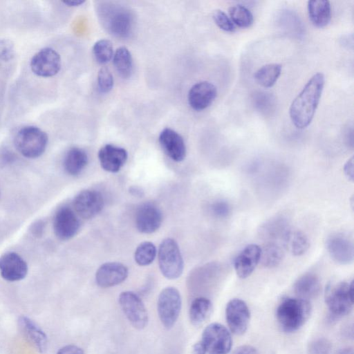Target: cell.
Here are the masks:
<instances>
[{
	"label": "cell",
	"instance_id": "b9f144b4",
	"mask_svg": "<svg viewBox=\"0 0 354 354\" xmlns=\"http://www.w3.org/2000/svg\"><path fill=\"white\" fill-rule=\"evenodd\" d=\"M344 173L347 178L351 181L353 180V157L347 160L344 167Z\"/></svg>",
	"mask_w": 354,
	"mask_h": 354
},
{
	"label": "cell",
	"instance_id": "6da1fadb",
	"mask_svg": "<svg viewBox=\"0 0 354 354\" xmlns=\"http://www.w3.org/2000/svg\"><path fill=\"white\" fill-rule=\"evenodd\" d=\"M324 82L323 73L315 74L292 101L289 114L297 128L304 129L310 124L319 104Z\"/></svg>",
	"mask_w": 354,
	"mask_h": 354
},
{
	"label": "cell",
	"instance_id": "7c38bea8",
	"mask_svg": "<svg viewBox=\"0 0 354 354\" xmlns=\"http://www.w3.org/2000/svg\"><path fill=\"white\" fill-rule=\"evenodd\" d=\"M80 226L77 214L70 207L63 206L55 212L53 218V230L59 239H71L77 233Z\"/></svg>",
	"mask_w": 354,
	"mask_h": 354
},
{
	"label": "cell",
	"instance_id": "e0dca14e",
	"mask_svg": "<svg viewBox=\"0 0 354 354\" xmlns=\"http://www.w3.org/2000/svg\"><path fill=\"white\" fill-rule=\"evenodd\" d=\"M128 268L118 262L101 265L95 273V281L101 288H109L122 283L128 277Z\"/></svg>",
	"mask_w": 354,
	"mask_h": 354
},
{
	"label": "cell",
	"instance_id": "7402d4cb",
	"mask_svg": "<svg viewBox=\"0 0 354 354\" xmlns=\"http://www.w3.org/2000/svg\"><path fill=\"white\" fill-rule=\"evenodd\" d=\"M18 327L26 340L39 353L46 352L48 339L45 333L30 318L21 315L18 319Z\"/></svg>",
	"mask_w": 354,
	"mask_h": 354
},
{
	"label": "cell",
	"instance_id": "9c48e42d",
	"mask_svg": "<svg viewBox=\"0 0 354 354\" xmlns=\"http://www.w3.org/2000/svg\"><path fill=\"white\" fill-rule=\"evenodd\" d=\"M102 11V19L109 31L120 37L129 35L132 30L133 16L125 8L108 6Z\"/></svg>",
	"mask_w": 354,
	"mask_h": 354
},
{
	"label": "cell",
	"instance_id": "836d02e7",
	"mask_svg": "<svg viewBox=\"0 0 354 354\" xmlns=\"http://www.w3.org/2000/svg\"><path fill=\"white\" fill-rule=\"evenodd\" d=\"M332 345L330 342L324 337H318L312 340L308 346V354H330Z\"/></svg>",
	"mask_w": 354,
	"mask_h": 354
},
{
	"label": "cell",
	"instance_id": "2e32d148",
	"mask_svg": "<svg viewBox=\"0 0 354 354\" xmlns=\"http://www.w3.org/2000/svg\"><path fill=\"white\" fill-rule=\"evenodd\" d=\"M326 248L330 257L338 263L348 264L353 260V241L343 234L330 236L326 241Z\"/></svg>",
	"mask_w": 354,
	"mask_h": 354
},
{
	"label": "cell",
	"instance_id": "9a60e30c",
	"mask_svg": "<svg viewBox=\"0 0 354 354\" xmlns=\"http://www.w3.org/2000/svg\"><path fill=\"white\" fill-rule=\"evenodd\" d=\"M162 216L158 207L152 203L142 204L136 214V225L139 232L151 234L161 225Z\"/></svg>",
	"mask_w": 354,
	"mask_h": 354
},
{
	"label": "cell",
	"instance_id": "8fae6325",
	"mask_svg": "<svg viewBox=\"0 0 354 354\" xmlns=\"http://www.w3.org/2000/svg\"><path fill=\"white\" fill-rule=\"evenodd\" d=\"M30 68L36 75L50 77L58 73L61 68V57L51 48H44L36 53L30 60Z\"/></svg>",
	"mask_w": 354,
	"mask_h": 354
},
{
	"label": "cell",
	"instance_id": "f35d334b",
	"mask_svg": "<svg viewBox=\"0 0 354 354\" xmlns=\"http://www.w3.org/2000/svg\"><path fill=\"white\" fill-rule=\"evenodd\" d=\"M44 227V222L42 220H37L32 224L30 230L33 236L39 237L42 236Z\"/></svg>",
	"mask_w": 354,
	"mask_h": 354
},
{
	"label": "cell",
	"instance_id": "52a82bcc",
	"mask_svg": "<svg viewBox=\"0 0 354 354\" xmlns=\"http://www.w3.org/2000/svg\"><path fill=\"white\" fill-rule=\"evenodd\" d=\"M201 342L208 354H228L232 344L230 333L218 323H212L205 328Z\"/></svg>",
	"mask_w": 354,
	"mask_h": 354
},
{
	"label": "cell",
	"instance_id": "bcb514c9",
	"mask_svg": "<svg viewBox=\"0 0 354 354\" xmlns=\"http://www.w3.org/2000/svg\"><path fill=\"white\" fill-rule=\"evenodd\" d=\"M336 354H354L352 348H344L339 350Z\"/></svg>",
	"mask_w": 354,
	"mask_h": 354
},
{
	"label": "cell",
	"instance_id": "3957f363",
	"mask_svg": "<svg viewBox=\"0 0 354 354\" xmlns=\"http://www.w3.org/2000/svg\"><path fill=\"white\" fill-rule=\"evenodd\" d=\"M48 136L41 129L27 126L20 129L14 139L16 149L27 158H37L45 151Z\"/></svg>",
	"mask_w": 354,
	"mask_h": 354
},
{
	"label": "cell",
	"instance_id": "e575fe53",
	"mask_svg": "<svg viewBox=\"0 0 354 354\" xmlns=\"http://www.w3.org/2000/svg\"><path fill=\"white\" fill-rule=\"evenodd\" d=\"M97 87L102 93H107L113 86V77L110 71L102 67L97 73Z\"/></svg>",
	"mask_w": 354,
	"mask_h": 354
},
{
	"label": "cell",
	"instance_id": "277c9868",
	"mask_svg": "<svg viewBox=\"0 0 354 354\" xmlns=\"http://www.w3.org/2000/svg\"><path fill=\"white\" fill-rule=\"evenodd\" d=\"M325 301L333 317L338 318L348 315L353 304V282L328 284L326 289Z\"/></svg>",
	"mask_w": 354,
	"mask_h": 354
},
{
	"label": "cell",
	"instance_id": "7bdbcfd3",
	"mask_svg": "<svg viewBox=\"0 0 354 354\" xmlns=\"http://www.w3.org/2000/svg\"><path fill=\"white\" fill-rule=\"evenodd\" d=\"M205 353H206L205 348L201 341L195 343L193 345V346L190 351V353H189V354H205Z\"/></svg>",
	"mask_w": 354,
	"mask_h": 354
},
{
	"label": "cell",
	"instance_id": "5bb4252c",
	"mask_svg": "<svg viewBox=\"0 0 354 354\" xmlns=\"http://www.w3.org/2000/svg\"><path fill=\"white\" fill-rule=\"evenodd\" d=\"M28 271L26 261L18 253L7 252L0 256V274L8 281L24 279Z\"/></svg>",
	"mask_w": 354,
	"mask_h": 354
},
{
	"label": "cell",
	"instance_id": "ac0fdd59",
	"mask_svg": "<svg viewBox=\"0 0 354 354\" xmlns=\"http://www.w3.org/2000/svg\"><path fill=\"white\" fill-rule=\"evenodd\" d=\"M216 87L207 81L194 84L188 93V102L196 111L205 109L212 104L216 97Z\"/></svg>",
	"mask_w": 354,
	"mask_h": 354
},
{
	"label": "cell",
	"instance_id": "ee69618b",
	"mask_svg": "<svg viewBox=\"0 0 354 354\" xmlns=\"http://www.w3.org/2000/svg\"><path fill=\"white\" fill-rule=\"evenodd\" d=\"M85 2V1L82 0H75V1H63V3L66 5L67 6L70 7H75V6H79L83 4Z\"/></svg>",
	"mask_w": 354,
	"mask_h": 354
},
{
	"label": "cell",
	"instance_id": "d590c367",
	"mask_svg": "<svg viewBox=\"0 0 354 354\" xmlns=\"http://www.w3.org/2000/svg\"><path fill=\"white\" fill-rule=\"evenodd\" d=\"M212 18L219 28L225 32H234L235 30V25L231 19L221 10H216L212 14Z\"/></svg>",
	"mask_w": 354,
	"mask_h": 354
},
{
	"label": "cell",
	"instance_id": "30bf717a",
	"mask_svg": "<svg viewBox=\"0 0 354 354\" xmlns=\"http://www.w3.org/2000/svg\"><path fill=\"white\" fill-rule=\"evenodd\" d=\"M225 319L230 331L241 335L248 329L250 312L247 304L242 299L234 298L228 301L225 308Z\"/></svg>",
	"mask_w": 354,
	"mask_h": 354
},
{
	"label": "cell",
	"instance_id": "f546056e",
	"mask_svg": "<svg viewBox=\"0 0 354 354\" xmlns=\"http://www.w3.org/2000/svg\"><path fill=\"white\" fill-rule=\"evenodd\" d=\"M283 256L281 247L274 242H269L261 248L260 261L264 266L273 268L281 261Z\"/></svg>",
	"mask_w": 354,
	"mask_h": 354
},
{
	"label": "cell",
	"instance_id": "f1b7e54d",
	"mask_svg": "<svg viewBox=\"0 0 354 354\" xmlns=\"http://www.w3.org/2000/svg\"><path fill=\"white\" fill-rule=\"evenodd\" d=\"M284 242L290 252L295 256L304 254L309 247L307 236L300 231L288 232Z\"/></svg>",
	"mask_w": 354,
	"mask_h": 354
},
{
	"label": "cell",
	"instance_id": "83f0119b",
	"mask_svg": "<svg viewBox=\"0 0 354 354\" xmlns=\"http://www.w3.org/2000/svg\"><path fill=\"white\" fill-rule=\"evenodd\" d=\"M279 64H268L259 68L254 74L256 82L265 88L272 87L281 73Z\"/></svg>",
	"mask_w": 354,
	"mask_h": 354
},
{
	"label": "cell",
	"instance_id": "8d00e7d4",
	"mask_svg": "<svg viewBox=\"0 0 354 354\" xmlns=\"http://www.w3.org/2000/svg\"><path fill=\"white\" fill-rule=\"evenodd\" d=\"M15 53V46L12 41L9 39H1L0 58L5 62H8L12 59Z\"/></svg>",
	"mask_w": 354,
	"mask_h": 354
},
{
	"label": "cell",
	"instance_id": "4dcf8cb0",
	"mask_svg": "<svg viewBox=\"0 0 354 354\" xmlns=\"http://www.w3.org/2000/svg\"><path fill=\"white\" fill-rule=\"evenodd\" d=\"M229 14L233 24L241 28L250 27L254 21L252 12L245 6L237 4L229 8Z\"/></svg>",
	"mask_w": 354,
	"mask_h": 354
},
{
	"label": "cell",
	"instance_id": "8992f818",
	"mask_svg": "<svg viewBox=\"0 0 354 354\" xmlns=\"http://www.w3.org/2000/svg\"><path fill=\"white\" fill-rule=\"evenodd\" d=\"M182 306L181 296L174 287L164 288L158 295L157 311L163 326L169 329L176 322Z\"/></svg>",
	"mask_w": 354,
	"mask_h": 354
},
{
	"label": "cell",
	"instance_id": "ba28073f",
	"mask_svg": "<svg viewBox=\"0 0 354 354\" xmlns=\"http://www.w3.org/2000/svg\"><path fill=\"white\" fill-rule=\"evenodd\" d=\"M120 306L131 324L138 330L147 325L148 314L142 299L131 291H124L119 295Z\"/></svg>",
	"mask_w": 354,
	"mask_h": 354
},
{
	"label": "cell",
	"instance_id": "44dd1931",
	"mask_svg": "<svg viewBox=\"0 0 354 354\" xmlns=\"http://www.w3.org/2000/svg\"><path fill=\"white\" fill-rule=\"evenodd\" d=\"M127 151L122 147L107 144L101 147L98 158L102 168L109 172H118L125 164Z\"/></svg>",
	"mask_w": 354,
	"mask_h": 354
},
{
	"label": "cell",
	"instance_id": "d6986e66",
	"mask_svg": "<svg viewBox=\"0 0 354 354\" xmlns=\"http://www.w3.org/2000/svg\"><path fill=\"white\" fill-rule=\"evenodd\" d=\"M160 145L165 153L176 162L186 156V146L182 136L170 128L164 129L159 135Z\"/></svg>",
	"mask_w": 354,
	"mask_h": 354
},
{
	"label": "cell",
	"instance_id": "4fadbf2b",
	"mask_svg": "<svg viewBox=\"0 0 354 354\" xmlns=\"http://www.w3.org/2000/svg\"><path fill=\"white\" fill-rule=\"evenodd\" d=\"M104 199L102 194L91 189L79 192L73 200L75 213L84 218H91L102 209Z\"/></svg>",
	"mask_w": 354,
	"mask_h": 354
},
{
	"label": "cell",
	"instance_id": "d4e9b609",
	"mask_svg": "<svg viewBox=\"0 0 354 354\" xmlns=\"http://www.w3.org/2000/svg\"><path fill=\"white\" fill-rule=\"evenodd\" d=\"M88 163V156L84 150L78 147L70 149L64 159V168L71 176L80 174Z\"/></svg>",
	"mask_w": 354,
	"mask_h": 354
},
{
	"label": "cell",
	"instance_id": "4316f807",
	"mask_svg": "<svg viewBox=\"0 0 354 354\" xmlns=\"http://www.w3.org/2000/svg\"><path fill=\"white\" fill-rule=\"evenodd\" d=\"M113 65L118 73L124 79L131 77L133 73L131 54L124 46L118 48L113 54Z\"/></svg>",
	"mask_w": 354,
	"mask_h": 354
},
{
	"label": "cell",
	"instance_id": "ffe728a7",
	"mask_svg": "<svg viewBox=\"0 0 354 354\" xmlns=\"http://www.w3.org/2000/svg\"><path fill=\"white\" fill-rule=\"evenodd\" d=\"M261 248L257 244L247 245L237 255L234 260V269L236 274L241 279L249 277L261 259Z\"/></svg>",
	"mask_w": 354,
	"mask_h": 354
},
{
	"label": "cell",
	"instance_id": "60d3db41",
	"mask_svg": "<svg viewBox=\"0 0 354 354\" xmlns=\"http://www.w3.org/2000/svg\"><path fill=\"white\" fill-rule=\"evenodd\" d=\"M232 354H259L255 348L250 345H243L236 348Z\"/></svg>",
	"mask_w": 354,
	"mask_h": 354
},
{
	"label": "cell",
	"instance_id": "74e56055",
	"mask_svg": "<svg viewBox=\"0 0 354 354\" xmlns=\"http://www.w3.org/2000/svg\"><path fill=\"white\" fill-rule=\"evenodd\" d=\"M211 211L214 216L225 218L230 214V207L227 202L218 201L212 205Z\"/></svg>",
	"mask_w": 354,
	"mask_h": 354
},
{
	"label": "cell",
	"instance_id": "d6a6232c",
	"mask_svg": "<svg viewBox=\"0 0 354 354\" xmlns=\"http://www.w3.org/2000/svg\"><path fill=\"white\" fill-rule=\"evenodd\" d=\"M93 53L95 60L100 64H106L113 57L112 43L108 39L96 41L93 47Z\"/></svg>",
	"mask_w": 354,
	"mask_h": 354
},
{
	"label": "cell",
	"instance_id": "1f68e13d",
	"mask_svg": "<svg viewBox=\"0 0 354 354\" xmlns=\"http://www.w3.org/2000/svg\"><path fill=\"white\" fill-rule=\"evenodd\" d=\"M156 256V248L153 243L149 241L141 243L136 248L134 253L136 262L142 266L151 263Z\"/></svg>",
	"mask_w": 354,
	"mask_h": 354
},
{
	"label": "cell",
	"instance_id": "5b68a950",
	"mask_svg": "<svg viewBox=\"0 0 354 354\" xmlns=\"http://www.w3.org/2000/svg\"><path fill=\"white\" fill-rule=\"evenodd\" d=\"M158 259L160 270L167 279H176L182 274L184 263L175 240L168 238L161 242Z\"/></svg>",
	"mask_w": 354,
	"mask_h": 354
},
{
	"label": "cell",
	"instance_id": "f6af8a7d",
	"mask_svg": "<svg viewBox=\"0 0 354 354\" xmlns=\"http://www.w3.org/2000/svg\"><path fill=\"white\" fill-rule=\"evenodd\" d=\"M130 192L134 196H141L143 194V192L138 187H131L130 188Z\"/></svg>",
	"mask_w": 354,
	"mask_h": 354
},
{
	"label": "cell",
	"instance_id": "484cf974",
	"mask_svg": "<svg viewBox=\"0 0 354 354\" xmlns=\"http://www.w3.org/2000/svg\"><path fill=\"white\" fill-rule=\"evenodd\" d=\"M212 304L206 297H199L194 299L189 309V318L191 324L195 326H201L210 316Z\"/></svg>",
	"mask_w": 354,
	"mask_h": 354
},
{
	"label": "cell",
	"instance_id": "cb8c5ba5",
	"mask_svg": "<svg viewBox=\"0 0 354 354\" xmlns=\"http://www.w3.org/2000/svg\"><path fill=\"white\" fill-rule=\"evenodd\" d=\"M294 290L301 299L306 300L314 299L319 295L321 291L319 279L314 274H305L296 281Z\"/></svg>",
	"mask_w": 354,
	"mask_h": 354
},
{
	"label": "cell",
	"instance_id": "7a4b0ae2",
	"mask_svg": "<svg viewBox=\"0 0 354 354\" xmlns=\"http://www.w3.org/2000/svg\"><path fill=\"white\" fill-rule=\"evenodd\" d=\"M312 308L308 300L286 298L277 306L276 317L281 329L288 333L301 328L310 316Z\"/></svg>",
	"mask_w": 354,
	"mask_h": 354
},
{
	"label": "cell",
	"instance_id": "ab89813d",
	"mask_svg": "<svg viewBox=\"0 0 354 354\" xmlns=\"http://www.w3.org/2000/svg\"><path fill=\"white\" fill-rule=\"evenodd\" d=\"M57 354H84V351L75 345H66L61 348Z\"/></svg>",
	"mask_w": 354,
	"mask_h": 354
},
{
	"label": "cell",
	"instance_id": "603a6c76",
	"mask_svg": "<svg viewBox=\"0 0 354 354\" xmlns=\"http://www.w3.org/2000/svg\"><path fill=\"white\" fill-rule=\"evenodd\" d=\"M307 8L309 19L315 26L323 28L329 24L331 19V8L328 1H308Z\"/></svg>",
	"mask_w": 354,
	"mask_h": 354
}]
</instances>
